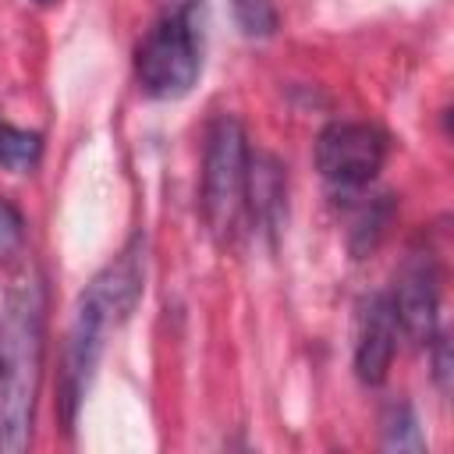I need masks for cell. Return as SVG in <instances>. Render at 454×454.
Returning a JSON list of instances; mask_svg holds the SVG:
<instances>
[{
  "mask_svg": "<svg viewBox=\"0 0 454 454\" xmlns=\"http://www.w3.org/2000/svg\"><path fill=\"white\" fill-rule=\"evenodd\" d=\"M43 376V280L25 273L0 312V450L21 454L32 440V415Z\"/></svg>",
  "mask_w": 454,
  "mask_h": 454,
  "instance_id": "obj_1",
  "label": "cell"
},
{
  "mask_svg": "<svg viewBox=\"0 0 454 454\" xmlns=\"http://www.w3.org/2000/svg\"><path fill=\"white\" fill-rule=\"evenodd\" d=\"M138 298H142V259L135 248L121 252L85 287L74 323H71V333H67L64 372H60V404H64L67 426H74V411L85 397V387H89L96 365H99L106 333L121 319H128V312L138 305Z\"/></svg>",
  "mask_w": 454,
  "mask_h": 454,
  "instance_id": "obj_2",
  "label": "cell"
},
{
  "mask_svg": "<svg viewBox=\"0 0 454 454\" xmlns=\"http://www.w3.org/2000/svg\"><path fill=\"white\" fill-rule=\"evenodd\" d=\"M202 18L199 0H174L167 14L145 32L135 50V74L145 96L181 99L202 67Z\"/></svg>",
  "mask_w": 454,
  "mask_h": 454,
  "instance_id": "obj_3",
  "label": "cell"
},
{
  "mask_svg": "<svg viewBox=\"0 0 454 454\" xmlns=\"http://www.w3.org/2000/svg\"><path fill=\"white\" fill-rule=\"evenodd\" d=\"M245 181H248V142L234 117H216L206 138L202 160V216L216 241H231L241 209H245Z\"/></svg>",
  "mask_w": 454,
  "mask_h": 454,
  "instance_id": "obj_4",
  "label": "cell"
},
{
  "mask_svg": "<svg viewBox=\"0 0 454 454\" xmlns=\"http://www.w3.org/2000/svg\"><path fill=\"white\" fill-rule=\"evenodd\" d=\"M387 160V138L372 124L358 121H337L323 128L316 142V167L326 184L337 192H355L365 188Z\"/></svg>",
  "mask_w": 454,
  "mask_h": 454,
  "instance_id": "obj_5",
  "label": "cell"
},
{
  "mask_svg": "<svg viewBox=\"0 0 454 454\" xmlns=\"http://www.w3.org/2000/svg\"><path fill=\"white\" fill-rule=\"evenodd\" d=\"M436 266L426 255H411L401 273H397V284H394V294H390V309H394V319L397 326L426 344L436 330V309H440V284H436Z\"/></svg>",
  "mask_w": 454,
  "mask_h": 454,
  "instance_id": "obj_6",
  "label": "cell"
},
{
  "mask_svg": "<svg viewBox=\"0 0 454 454\" xmlns=\"http://www.w3.org/2000/svg\"><path fill=\"white\" fill-rule=\"evenodd\" d=\"M397 351V319L387 294H372L362 309L358 340H355V372L362 383L376 387L387 380L390 362Z\"/></svg>",
  "mask_w": 454,
  "mask_h": 454,
  "instance_id": "obj_7",
  "label": "cell"
},
{
  "mask_svg": "<svg viewBox=\"0 0 454 454\" xmlns=\"http://www.w3.org/2000/svg\"><path fill=\"white\" fill-rule=\"evenodd\" d=\"M245 206L262 220L270 231H277L284 216V170L273 156L248 160V181H245Z\"/></svg>",
  "mask_w": 454,
  "mask_h": 454,
  "instance_id": "obj_8",
  "label": "cell"
},
{
  "mask_svg": "<svg viewBox=\"0 0 454 454\" xmlns=\"http://www.w3.org/2000/svg\"><path fill=\"white\" fill-rule=\"evenodd\" d=\"M39 153H43V138L35 131L0 124V167H7L14 174H25L39 163Z\"/></svg>",
  "mask_w": 454,
  "mask_h": 454,
  "instance_id": "obj_9",
  "label": "cell"
},
{
  "mask_svg": "<svg viewBox=\"0 0 454 454\" xmlns=\"http://www.w3.org/2000/svg\"><path fill=\"white\" fill-rule=\"evenodd\" d=\"M234 18H238L241 32L255 35V39L273 35V28H277V11L270 0H234Z\"/></svg>",
  "mask_w": 454,
  "mask_h": 454,
  "instance_id": "obj_10",
  "label": "cell"
},
{
  "mask_svg": "<svg viewBox=\"0 0 454 454\" xmlns=\"http://www.w3.org/2000/svg\"><path fill=\"white\" fill-rule=\"evenodd\" d=\"M387 447H397V450H419L422 440H419V426H415V415L408 411V404H394L387 411Z\"/></svg>",
  "mask_w": 454,
  "mask_h": 454,
  "instance_id": "obj_11",
  "label": "cell"
},
{
  "mask_svg": "<svg viewBox=\"0 0 454 454\" xmlns=\"http://www.w3.org/2000/svg\"><path fill=\"white\" fill-rule=\"evenodd\" d=\"M21 248H25V220L18 206L0 199V262H11L14 255H21Z\"/></svg>",
  "mask_w": 454,
  "mask_h": 454,
  "instance_id": "obj_12",
  "label": "cell"
},
{
  "mask_svg": "<svg viewBox=\"0 0 454 454\" xmlns=\"http://www.w3.org/2000/svg\"><path fill=\"white\" fill-rule=\"evenodd\" d=\"M447 372H450V362H447V340L440 337L436 344V376H440V387L447 390Z\"/></svg>",
  "mask_w": 454,
  "mask_h": 454,
  "instance_id": "obj_13",
  "label": "cell"
},
{
  "mask_svg": "<svg viewBox=\"0 0 454 454\" xmlns=\"http://www.w3.org/2000/svg\"><path fill=\"white\" fill-rule=\"evenodd\" d=\"M39 4H53V0H39Z\"/></svg>",
  "mask_w": 454,
  "mask_h": 454,
  "instance_id": "obj_14",
  "label": "cell"
}]
</instances>
